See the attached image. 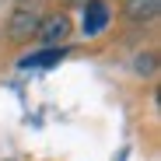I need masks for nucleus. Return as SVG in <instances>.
Wrapping results in <instances>:
<instances>
[{"instance_id":"nucleus-1","label":"nucleus","mask_w":161,"mask_h":161,"mask_svg":"<svg viewBox=\"0 0 161 161\" xmlns=\"http://www.w3.org/2000/svg\"><path fill=\"white\" fill-rule=\"evenodd\" d=\"M39 25H42V4L35 0H25V4L14 7V18H11V35L14 39H28L32 32H39Z\"/></svg>"},{"instance_id":"nucleus-2","label":"nucleus","mask_w":161,"mask_h":161,"mask_svg":"<svg viewBox=\"0 0 161 161\" xmlns=\"http://www.w3.org/2000/svg\"><path fill=\"white\" fill-rule=\"evenodd\" d=\"M109 21H112V11L105 0H88L84 4V21H80V28H84V35H102L105 28H109Z\"/></svg>"},{"instance_id":"nucleus-3","label":"nucleus","mask_w":161,"mask_h":161,"mask_svg":"<svg viewBox=\"0 0 161 161\" xmlns=\"http://www.w3.org/2000/svg\"><path fill=\"white\" fill-rule=\"evenodd\" d=\"M67 35H70V18H67V14H49V18L39 25V39L46 42V49L63 46Z\"/></svg>"},{"instance_id":"nucleus-4","label":"nucleus","mask_w":161,"mask_h":161,"mask_svg":"<svg viewBox=\"0 0 161 161\" xmlns=\"http://www.w3.org/2000/svg\"><path fill=\"white\" fill-rule=\"evenodd\" d=\"M123 14H126L133 25H151V21H158V14H161V0H126Z\"/></svg>"},{"instance_id":"nucleus-5","label":"nucleus","mask_w":161,"mask_h":161,"mask_svg":"<svg viewBox=\"0 0 161 161\" xmlns=\"http://www.w3.org/2000/svg\"><path fill=\"white\" fill-rule=\"evenodd\" d=\"M63 46H56V49H39V53H32V56H25L18 67L21 70H49V67H56L60 60H63Z\"/></svg>"},{"instance_id":"nucleus-6","label":"nucleus","mask_w":161,"mask_h":161,"mask_svg":"<svg viewBox=\"0 0 161 161\" xmlns=\"http://www.w3.org/2000/svg\"><path fill=\"white\" fill-rule=\"evenodd\" d=\"M77 4H88V0H77Z\"/></svg>"}]
</instances>
